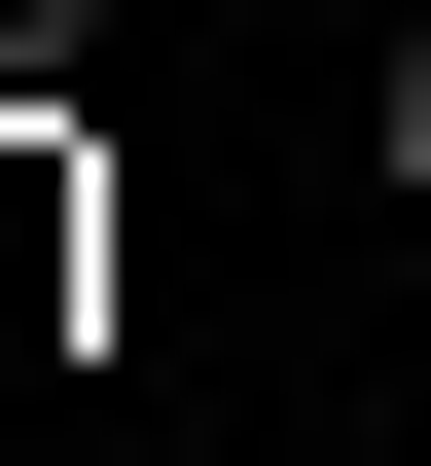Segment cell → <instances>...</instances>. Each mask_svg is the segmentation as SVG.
Listing matches in <instances>:
<instances>
[{"mask_svg":"<svg viewBox=\"0 0 431 466\" xmlns=\"http://www.w3.org/2000/svg\"><path fill=\"white\" fill-rule=\"evenodd\" d=\"M0 108H108V0H0Z\"/></svg>","mask_w":431,"mask_h":466,"instance_id":"cell-2","label":"cell"},{"mask_svg":"<svg viewBox=\"0 0 431 466\" xmlns=\"http://www.w3.org/2000/svg\"><path fill=\"white\" fill-rule=\"evenodd\" d=\"M360 179H395V216H431V36H395V72H360Z\"/></svg>","mask_w":431,"mask_h":466,"instance_id":"cell-3","label":"cell"},{"mask_svg":"<svg viewBox=\"0 0 431 466\" xmlns=\"http://www.w3.org/2000/svg\"><path fill=\"white\" fill-rule=\"evenodd\" d=\"M72 288H108V144H72V108H0V359H36Z\"/></svg>","mask_w":431,"mask_h":466,"instance_id":"cell-1","label":"cell"}]
</instances>
